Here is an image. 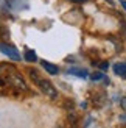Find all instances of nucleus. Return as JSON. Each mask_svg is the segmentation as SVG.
<instances>
[{
  "instance_id": "nucleus-1",
  "label": "nucleus",
  "mask_w": 126,
  "mask_h": 128,
  "mask_svg": "<svg viewBox=\"0 0 126 128\" xmlns=\"http://www.w3.org/2000/svg\"><path fill=\"white\" fill-rule=\"evenodd\" d=\"M28 74H30V76H31V80H33L37 86H39V89L47 95L48 98H52V100L58 98V91H56V88H55L48 80L41 78V76L37 75V72H36V70H33V69H30V70H28Z\"/></svg>"
},
{
  "instance_id": "nucleus-2",
  "label": "nucleus",
  "mask_w": 126,
  "mask_h": 128,
  "mask_svg": "<svg viewBox=\"0 0 126 128\" xmlns=\"http://www.w3.org/2000/svg\"><path fill=\"white\" fill-rule=\"evenodd\" d=\"M0 52H2L3 55H6L8 58L14 60V61H19V60H20V53H19L12 46H8V44L0 42Z\"/></svg>"
},
{
  "instance_id": "nucleus-3",
  "label": "nucleus",
  "mask_w": 126,
  "mask_h": 128,
  "mask_svg": "<svg viewBox=\"0 0 126 128\" xmlns=\"http://www.w3.org/2000/svg\"><path fill=\"white\" fill-rule=\"evenodd\" d=\"M42 67L45 69V70H47V72H48L50 75H58V72H59L58 66H55V64L48 62V61H42Z\"/></svg>"
},
{
  "instance_id": "nucleus-4",
  "label": "nucleus",
  "mask_w": 126,
  "mask_h": 128,
  "mask_svg": "<svg viewBox=\"0 0 126 128\" xmlns=\"http://www.w3.org/2000/svg\"><path fill=\"white\" fill-rule=\"evenodd\" d=\"M68 74L75 75V76H79V78H86V76H87V70L86 69H79V67H70V69H68Z\"/></svg>"
},
{
  "instance_id": "nucleus-5",
  "label": "nucleus",
  "mask_w": 126,
  "mask_h": 128,
  "mask_svg": "<svg viewBox=\"0 0 126 128\" xmlns=\"http://www.w3.org/2000/svg\"><path fill=\"white\" fill-rule=\"evenodd\" d=\"M114 72L117 75H125L126 76V62H117L114 66Z\"/></svg>"
},
{
  "instance_id": "nucleus-6",
  "label": "nucleus",
  "mask_w": 126,
  "mask_h": 128,
  "mask_svg": "<svg viewBox=\"0 0 126 128\" xmlns=\"http://www.w3.org/2000/svg\"><path fill=\"white\" fill-rule=\"evenodd\" d=\"M25 60H27L28 62H34L37 60V56H36V53L33 52V50H27V52H25Z\"/></svg>"
},
{
  "instance_id": "nucleus-7",
  "label": "nucleus",
  "mask_w": 126,
  "mask_h": 128,
  "mask_svg": "<svg viewBox=\"0 0 126 128\" xmlns=\"http://www.w3.org/2000/svg\"><path fill=\"white\" fill-rule=\"evenodd\" d=\"M101 78H103V74L101 72H93L90 75V80H93V81H98V80H101Z\"/></svg>"
},
{
  "instance_id": "nucleus-8",
  "label": "nucleus",
  "mask_w": 126,
  "mask_h": 128,
  "mask_svg": "<svg viewBox=\"0 0 126 128\" xmlns=\"http://www.w3.org/2000/svg\"><path fill=\"white\" fill-rule=\"evenodd\" d=\"M122 30H123V38H126V22H122Z\"/></svg>"
},
{
  "instance_id": "nucleus-9",
  "label": "nucleus",
  "mask_w": 126,
  "mask_h": 128,
  "mask_svg": "<svg viewBox=\"0 0 126 128\" xmlns=\"http://www.w3.org/2000/svg\"><path fill=\"white\" fill-rule=\"evenodd\" d=\"M100 67H101L103 70H108V67H109V64H108V62H101V64H100Z\"/></svg>"
},
{
  "instance_id": "nucleus-10",
  "label": "nucleus",
  "mask_w": 126,
  "mask_h": 128,
  "mask_svg": "<svg viewBox=\"0 0 126 128\" xmlns=\"http://www.w3.org/2000/svg\"><path fill=\"white\" fill-rule=\"evenodd\" d=\"M120 105H122V108H123V110L126 111V97H125V98H122V102H120Z\"/></svg>"
},
{
  "instance_id": "nucleus-11",
  "label": "nucleus",
  "mask_w": 126,
  "mask_h": 128,
  "mask_svg": "<svg viewBox=\"0 0 126 128\" xmlns=\"http://www.w3.org/2000/svg\"><path fill=\"white\" fill-rule=\"evenodd\" d=\"M120 3H122V6H123V8L126 10V2H125V0H120Z\"/></svg>"
},
{
  "instance_id": "nucleus-12",
  "label": "nucleus",
  "mask_w": 126,
  "mask_h": 128,
  "mask_svg": "<svg viewBox=\"0 0 126 128\" xmlns=\"http://www.w3.org/2000/svg\"><path fill=\"white\" fill-rule=\"evenodd\" d=\"M72 2H76V3H84L86 0H72Z\"/></svg>"
},
{
  "instance_id": "nucleus-13",
  "label": "nucleus",
  "mask_w": 126,
  "mask_h": 128,
  "mask_svg": "<svg viewBox=\"0 0 126 128\" xmlns=\"http://www.w3.org/2000/svg\"><path fill=\"white\" fill-rule=\"evenodd\" d=\"M120 120H126V116H122V117H120Z\"/></svg>"
}]
</instances>
